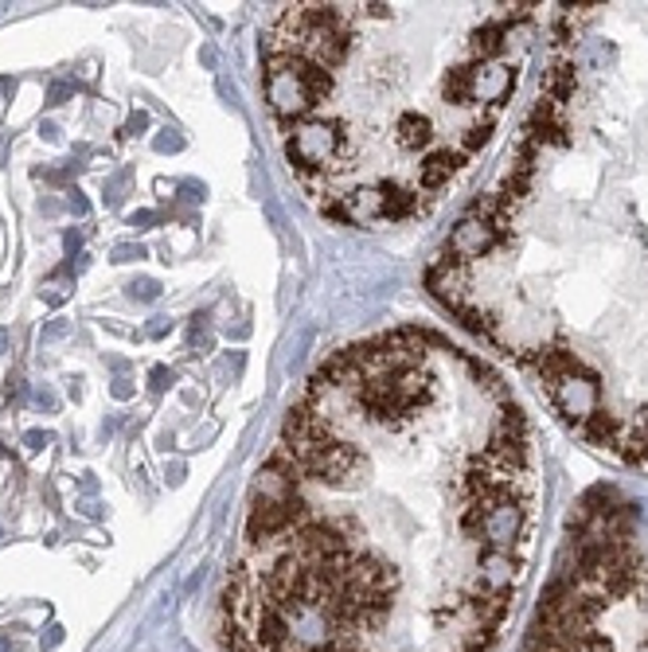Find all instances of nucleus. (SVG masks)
<instances>
[{
  "instance_id": "obj_1",
  "label": "nucleus",
  "mask_w": 648,
  "mask_h": 652,
  "mask_svg": "<svg viewBox=\"0 0 648 652\" xmlns=\"http://www.w3.org/2000/svg\"><path fill=\"white\" fill-rule=\"evenodd\" d=\"M332 94V71L293 51H266V106L281 129L317 114V106Z\"/></svg>"
},
{
  "instance_id": "obj_2",
  "label": "nucleus",
  "mask_w": 648,
  "mask_h": 652,
  "mask_svg": "<svg viewBox=\"0 0 648 652\" xmlns=\"http://www.w3.org/2000/svg\"><path fill=\"white\" fill-rule=\"evenodd\" d=\"M285 156H290L293 172L313 188V192H325L332 176L344 172V165L352 161V133L344 122L336 117H305L290 129L285 137Z\"/></svg>"
},
{
  "instance_id": "obj_3",
  "label": "nucleus",
  "mask_w": 648,
  "mask_h": 652,
  "mask_svg": "<svg viewBox=\"0 0 648 652\" xmlns=\"http://www.w3.org/2000/svg\"><path fill=\"white\" fill-rule=\"evenodd\" d=\"M129 293H134V297H141V302H156V297H161V285H156L153 278H145V282L129 285Z\"/></svg>"
},
{
  "instance_id": "obj_4",
  "label": "nucleus",
  "mask_w": 648,
  "mask_h": 652,
  "mask_svg": "<svg viewBox=\"0 0 648 652\" xmlns=\"http://www.w3.org/2000/svg\"><path fill=\"white\" fill-rule=\"evenodd\" d=\"M134 258H145V251H141V246H137V251H134V246H117L114 263H134Z\"/></svg>"
},
{
  "instance_id": "obj_5",
  "label": "nucleus",
  "mask_w": 648,
  "mask_h": 652,
  "mask_svg": "<svg viewBox=\"0 0 648 652\" xmlns=\"http://www.w3.org/2000/svg\"><path fill=\"white\" fill-rule=\"evenodd\" d=\"M168 383H173V371L156 368V371H153V387H168Z\"/></svg>"
},
{
  "instance_id": "obj_6",
  "label": "nucleus",
  "mask_w": 648,
  "mask_h": 652,
  "mask_svg": "<svg viewBox=\"0 0 648 652\" xmlns=\"http://www.w3.org/2000/svg\"><path fill=\"white\" fill-rule=\"evenodd\" d=\"M43 442H48V434H28V446H31V449H39Z\"/></svg>"
},
{
  "instance_id": "obj_7",
  "label": "nucleus",
  "mask_w": 648,
  "mask_h": 652,
  "mask_svg": "<svg viewBox=\"0 0 648 652\" xmlns=\"http://www.w3.org/2000/svg\"><path fill=\"white\" fill-rule=\"evenodd\" d=\"M114 395H117V399H126V395H129V383H126V380H117Z\"/></svg>"
}]
</instances>
